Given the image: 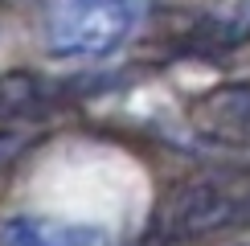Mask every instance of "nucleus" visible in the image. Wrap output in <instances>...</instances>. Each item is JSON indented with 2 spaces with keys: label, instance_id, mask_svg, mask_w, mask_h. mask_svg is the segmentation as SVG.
<instances>
[{
  "label": "nucleus",
  "instance_id": "obj_1",
  "mask_svg": "<svg viewBox=\"0 0 250 246\" xmlns=\"http://www.w3.org/2000/svg\"><path fill=\"white\" fill-rule=\"evenodd\" d=\"M144 17L148 0H49L41 41L58 62H103L131 45Z\"/></svg>",
  "mask_w": 250,
  "mask_h": 246
},
{
  "label": "nucleus",
  "instance_id": "obj_5",
  "mask_svg": "<svg viewBox=\"0 0 250 246\" xmlns=\"http://www.w3.org/2000/svg\"><path fill=\"white\" fill-rule=\"evenodd\" d=\"M246 246H250V242H246Z\"/></svg>",
  "mask_w": 250,
  "mask_h": 246
},
{
  "label": "nucleus",
  "instance_id": "obj_3",
  "mask_svg": "<svg viewBox=\"0 0 250 246\" xmlns=\"http://www.w3.org/2000/svg\"><path fill=\"white\" fill-rule=\"evenodd\" d=\"M0 246H119V238L90 222H58L17 213L0 222Z\"/></svg>",
  "mask_w": 250,
  "mask_h": 246
},
{
  "label": "nucleus",
  "instance_id": "obj_2",
  "mask_svg": "<svg viewBox=\"0 0 250 246\" xmlns=\"http://www.w3.org/2000/svg\"><path fill=\"white\" fill-rule=\"evenodd\" d=\"M250 222V189H226V184H193L164 201L160 230L168 238H201V234L226 230V226Z\"/></svg>",
  "mask_w": 250,
  "mask_h": 246
},
{
  "label": "nucleus",
  "instance_id": "obj_4",
  "mask_svg": "<svg viewBox=\"0 0 250 246\" xmlns=\"http://www.w3.org/2000/svg\"><path fill=\"white\" fill-rule=\"evenodd\" d=\"M21 144V136H0V152H8V148H17ZM8 156H0V164H4Z\"/></svg>",
  "mask_w": 250,
  "mask_h": 246
}]
</instances>
